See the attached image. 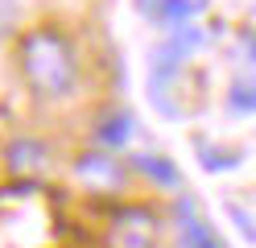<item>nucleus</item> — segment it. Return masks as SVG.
I'll list each match as a JSON object with an SVG mask.
<instances>
[{
    "instance_id": "obj_13",
    "label": "nucleus",
    "mask_w": 256,
    "mask_h": 248,
    "mask_svg": "<svg viewBox=\"0 0 256 248\" xmlns=\"http://www.w3.org/2000/svg\"><path fill=\"white\" fill-rule=\"evenodd\" d=\"M157 5H162V0H136V9L145 13V17H153V13H157Z\"/></svg>"
},
{
    "instance_id": "obj_14",
    "label": "nucleus",
    "mask_w": 256,
    "mask_h": 248,
    "mask_svg": "<svg viewBox=\"0 0 256 248\" xmlns=\"http://www.w3.org/2000/svg\"><path fill=\"white\" fill-rule=\"evenodd\" d=\"M248 54H252V58H256V38H252V46H248Z\"/></svg>"
},
{
    "instance_id": "obj_1",
    "label": "nucleus",
    "mask_w": 256,
    "mask_h": 248,
    "mask_svg": "<svg viewBox=\"0 0 256 248\" xmlns=\"http://www.w3.org/2000/svg\"><path fill=\"white\" fill-rule=\"evenodd\" d=\"M21 75L29 83V91L42 99H62L74 91L78 83V50L66 33H58L50 25H42L21 38Z\"/></svg>"
},
{
    "instance_id": "obj_12",
    "label": "nucleus",
    "mask_w": 256,
    "mask_h": 248,
    "mask_svg": "<svg viewBox=\"0 0 256 248\" xmlns=\"http://www.w3.org/2000/svg\"><path fill=\"white\" fill-rule=\"evenodd\" d=\"M228 211H232V219L240 223V231H244V236H248V240H256V227H252V219H248V215H244V211H240V207H232V203H228Z\"/></svg>"
},
{
    "instance_id": "obj_11",
    "label": "nucleus",
    "mask_w": 256,
    "mask_h": 248,
    "mask_svg": "<svg viewBox=\"0 0 256 248\" xmlns=\"http://www.w3.org/2000/svg\"><path fill=\"white\" fill-rule=\"evenodd\" d=\"M12 21H17V0H0V38H8Z\"/></svg>"
},
{
    "instance_id": "obj_7",
    "label": "nucleus",
    "mask_w": 256,
    "mask_h": 248,
    "mask_svg": "<svg viewBox=\"0 0 256 248\" xmlns=\"http://www.w3.org/2000/svg\"><path fill=\"white\" fill-rule=\"evenodd\" d=\"M202 9H206V0H162L157 13H153V21L162 29H170V33H178V29H186L190 21H194Z\"/></svg>"
},
{
    "instance_id": "obj_6",
    "label": "nucleus",
    "mask_w": 256,
    "mask_h": 248,
    "mask_svg": "<svg viewBox=\"0 0 256 248\" xmlns=\"http://www.w3.org/2000/svg\"><path fill=\"white\" fill-rule=\"evenodd\" d=\"M178 227H182V248H228L211 227L202 223V215L190 207L186 198L178 203Z\"/></svg>"
},
{
    "instance_id": "obj_5",
    "label": "nucleus",
    "mask_w": 256,
    "mask_h": 248,
    "mask_svg": "<svg viewBox=\"0 0 256 248\" xmlns=\"http://www.w3.org/2000/svg\"><path fill=\"white\" fill-rule=\"evenodd\" d=\"M128 165H132L136 174H145L153 186H166V190L182 186V170L170 157H162V153H128Z\"/></svg>"
},
{
    "instance_id": "obj_8",
    "label": "nucleus",
    "mask_w": 256,
    "mask_h": 248,
    "mask_svg": "<svg viewBox=\"0 0 256 248\" xmlns=\"http://www.w3.org/2000/svg\"><path fill=\"white\" fill-rule=\"evenodd\" d=\"M128 137H132V116L128 112H112V116H104L100 124H95V141H100V149H124L128 145Z\"/></svg>"
},
{
    "instance_id": "obj_9",
    "label": "nucleus",
    "mask_w": 256,
    "mask_h": 248,
    "mask_svg": "<svg viewBox=\"0 0 256 248\" xmlns=\"http://www.w3.org/2000/svg\"><path fill=\"white\" fill-rule=\"evenodd\" d=\"M194 149H198V161L206 165V170H232V165H240V153L236 149H215V145H206V141H194Z\"/></svg>"
},
{
    "instance_id": "obj_10",
    "label": "nucleus",
    "mask_w": 256,
    "mask_h": 248,
    "mask_svg": "<svg viewBox=\"0 0 256 248\" xmlns=\"http://www.w3.org/2000/svg\"><path fill=\"white\" fill-rule=\"evenodd\" d=\"M228 108L240 112V116H252V112H256V79H240V83H232Z\"/></svg>"
},
{
    "instance_id": "obj_3",
    "label": "nucleus",
    "mask_w": 256,
    "mask_h": 248,
    "mask_svg": "<svg viewBox=\"0 0 256 248\" xmlns=\"http://www.w3.org/2000/svg\"><path fill=\"white\" fill-rule=\"evenodd\" d=\"M157 236H162V223L149 207H124L112 215L104 244L108 248H157Z\"/></svg>"
},
{
    "instance_id": "obj_2",
    "label": "nucleus",
    "mask_w": 256,
    "mask_h": 248,
    "mask_svg": "<svg viewBox=\"0 0 256 248\" xmlns=\"http://www.w3.org/2000/svg\"><path fill=\"white\" fill-rule=\"evenodd\" d=\"M74 178L78 186H87L95 194H120L128 182V165L112 149H87V153L74 157Z\"/></svg>"
},
{
    "instance_id": "obj_4",
    "label": "nucleus",
    "mask_w": 256,
    "mask_h": 248,
    "mask_svg": "<svg viewBox=\"0 0 256 248\" xmlns=\"http://www.w3.org/2000/svg\"><path fill=\"white\" fill-rule=\"evenodd\" d=\"M4 165L12 174H42L46 165H50V149H46V141H34V137H17V141H8L4 149Z\"/></svg>"
}]
</instances>
